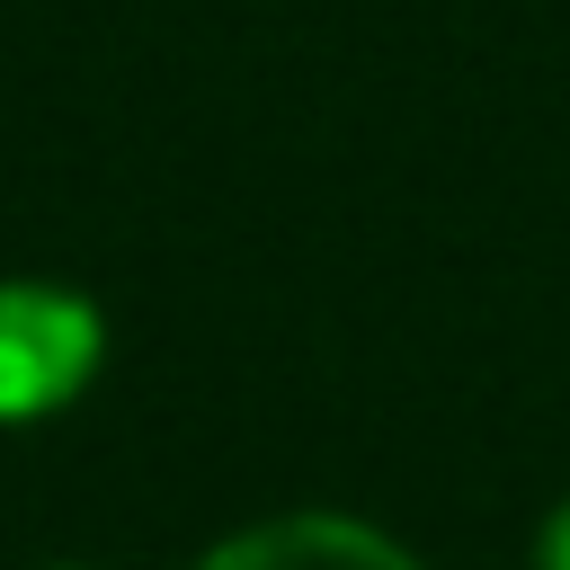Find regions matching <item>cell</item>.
Returning a JSON list of instances; mask_svg holds the SVG:
<instances>
[{
    "instance_id": "cell-1",
    "label": "cell",
    "mask_w": 570,
    "mask_h": 570,
    "mask_svg": "<svg viewBox=\"0 0 570 570\" xmlns=\"http://www.w3.org/2000/svg\"><path fill=\"white\" fill-rule=\"evenodd\" d=\"M98 374V312L62 285H0V419H45Z\"/></svg>"
},
{
    "instance_id": "cell-3",
    "label": "cell",
    "mask_w": 570,
    "mask_h": 570,
    "mask_svg": "<svg viewBox=\"0 0 570 570\" xmlns=\"http://www.w3.org/2000/svg\"><path fill=\"white\" fill-rule=\"evenodd\" d=\"M534 570H570V508L543 525V552H534Z\"/></svg>"
},
{
    "instance_id": "cell-2",
    "label": "cell",
    "mask_w": 570,
    "mask_h": 570,
    "mask_svg": "<svg viewBox=\"0 0 570 570\" xmlns=\"http://www.w3.org/2000/svg\"><path fill=\"white\" fill-rule=\"evenodd\" d=\"M196 570H419L401 543H383L374 525L347 517H285V525H249L223 552H205Z\"/></svg>"
}]
</instances>
